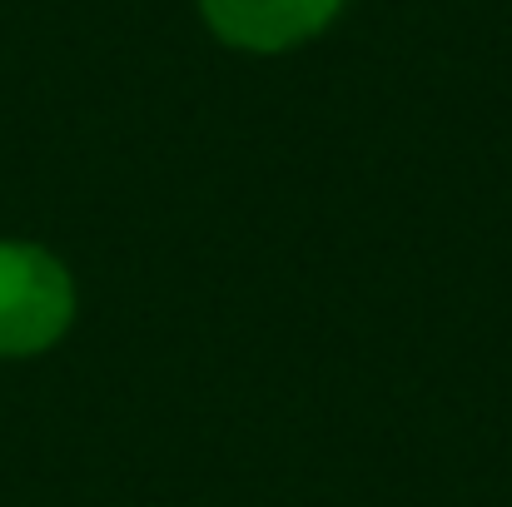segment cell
<instances>
[{"label":"cell","mask_w":512,"mask_h":507,"mask_svg":"<svg viewBox=\"0 0 512 507\" xmlns=\"http://www.w3.org/2000/svg\"><path fill=\"white\" fill-rule=\"evenodd\" d=\"M75 319V279L40 244H0V358H35Z\"/></svg>","instance_id":"6da1fadb"},{"label":"cell","mask_w":512,"mask_h":507,"mask_svg":"<svg viewBox=\"0 0 512 507\" xmlns=\"http://www.w3.org/2000/svg\"><path fill=\"white\" fill-rule=\"evenodd\" d=\"M339 5L343 0H199L219 40L254 55H274L299 40H314L339 15Z\"/></svg>","instance_id":"7a4b0ae2"}]
</instances>
